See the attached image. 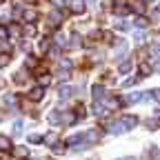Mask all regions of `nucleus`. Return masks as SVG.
<instances>
[{
  "label": "nucleus",
  "mask_w": 160,
  "mask_h": 160,
  "mask_svg": "<svg viewBox=\"0 0 160 160\" xmlns=\"http://www.w3.org/2000/svg\"><path fill=\"white\" fill-rule=\"evenodd\" d=\"M82 140H87V142H98V140H100V131L98 129H89V131L82 133Z\"/></svg>",
  "instance_id": "nucleus-1"
},
{
  "label": "nucleus",
  "mask_w": 160,
  "mask_h": 160,
  "mask_svg": "<svg viewBox=\"0 0 160 160\" xmlns=\"http://www.w3.org/2000/svg\"><path fill=\"white\" fill-rule=\"evenodd\" d=\"M91 93H93V98L98 100V102H100V100H105V98H107V91H105V87H102V85H93Z\"/></svg>",
  "instance_id": "nucleus-2"
},
{
  "label": "nucleus",
  "mask_w": 160,
  "mask_h": 160,
  "mask_svg": "<svg viewBox=\"0 0 160 160\" xmlns=\"http://www.w3.org/2000/svg\"><path fill=\"white\" fill-rule=\"evenodd\" d=\"M42 96H45V87H42V85L33 87V89H31V93H29V98H31V100H42Z\"/></svg>",
  "instance_id": "nucleus-3"
},
{
  "label": "nucleus",
  "mask_w": 160,
  "mask_h": 160,
  "mask_svg": "<svg viewBox=\"0 0 160 160\" xmlns=\"http://www.w3.org/2000/svg\"><path fill=\"white\" fill-rule=\"evenodd\" d=\"M71 93H73V87H71V85H60L58 96L62 98V100H65V98H71Z\"/></svg>",
  "instance_id": "nucleus-4"
},
{
  "label": "nucleus",
  "mask_w": 160,
  "mask_h": 160,
  "mask_svg": "<svg viewBox=\"0 0 160 160\" xmlns=\"http://www.w3.org/2000/svg\"><path fill=\"white\" fill-rule=\"evenodd\" d=\"M69 7H71L73 13H82V11H85V0H71Z\"/></svg>",
  "instance_id": "nucleus-5"
},
{
  "label": "nucleus",
  "mask_w": 160,
  "mask_h": 160,
  "mask_svg": "<svg viewBox=\"0 0 160 160\" xmlns=\"http://www.w3.org/2000/svg\"><path fill=\"white\" fill-rule=\"evenodd\" d=\"M109 131H111V133H122V131H127V127H125L122 120H118V122H111V125H109Z\"/></svg>",
  "instance_id": "nucleus-6"
},
{
  "label": "nucleus",
  "mask_w": 160,
  "mask_h": 160,
  "mask_svg": "<svg viewBox=\"0 0 160 160\" xmlns=\"http://www.w3.org/2000/svg\"><path fill=\"white\" fill-rule=\"evenodd\" d=\"M47 118H49V122H51V125H60V122H62V116H60V111H58V109L49 111V116H47Z\"/></svg>",
  "instance_id": "nucleus-7"
},
{
  "label": "nucleus",
  "mask_w": 160,
  "mask_h": 160,
  "mask_svg": "<svg viewBox=\"0 0 160 160\" xmlns=\"http://www.w3.org/2000/svg\"><path fill=\"white\" fill-rule=\"evenodd\" d=\"M120 120L125 122V127H127V129H131V127H136V125H138V118H136V116H122Z\"/></svg>",
  "instance_id": "nucleus-8"
},
{
  "label": "nucleus",
  "mask_w": 160,
  "mask_h": 160,
  "mask_svg": "<svg viewBox=\"0 0 160 160\" xmlns=\"http://www.w3.org/2000/svg\"><path fill=\"white\" fill-rule=\"evenodd\" d=\"M13 147H11V140L7 138V136H0V151H11Z\"/></svg>",
  "instance_id": "nucleus-9"
},
{
  "label": "nucleus",
  "mask_w": 160,
  "mask_h": 160,
  "mask_svg": "<svg viewBox=\"0 0 160 160\" xmlns=\"http://www.w3.org/2000/svg\"><path fill=\"white\" fill-rule=\"evenodd\" d=\"M22 18H25V22H33V20L38 18V13L33 9H27V11H22Z\"/></svg>",
  "instance_id": "nucleus-10"
},
{
  "label": "nucleus",
  "mask_w": 160,
  "mask_h": 160,
  "mask_svg": "<svg viewBox=\"0 0 160 160\" xmlns=\"http://www.w3.org/2000/svg\"><path fill=\"white\" fill-rule=\"evenodd\" d=\"M136 27H138V29H147V27H149V20H147V18H142V16L136 18Z\"/></svg>",
  "instance_id": "nucleus-11"
},
{
  "label": "nucleus",
  "mask_w": 160,
  "mask_h": 160,
  "mask_svg": "<svg viewBox=\"0 0 160 160\" xmlns=\"http://www.w3.org/2000/svg\"><path fill=\"white\" fill-rule=\"evenodd\" d=\"M153 69H151V65L149 62H142V65H140V76H149Z\"/></svg>",
  "instance_id": "nucleus-12"
},
{
  "label": "nucleus",
  "mask_w": 160,
  "mask_h": 160,
  "mask_svg": "<svg viewBox=\"0 0 160 160\" xmlns=\"http://www.w3.org/2000/svg\"><path fill=\"white\" fill-rule=\"evenodd\" d=\"M13 153H16L18 158H27V156H29V151H27L25 147H16V149H13Z\"/></svg>",
  "instance_id": "nucleus-13"
},
{
  "label": "nucleus",
  "mask_w": 160,
  "mask_h": 160,
  "mask_svg": "<svg viewBox=\"0 0 160 160\" xmlns=\"http://www.w3.org/2000/svg\"><path fill=\"white\" fill-rule=\"evenodd\" d=\"M125 51H127V42H122V40H120V42L116 45V53H118V56H122Z\"/></svg>",
  "instance_id": "nucleus-14"
},
{
  "label": "nucleus",
  "mask_w": 160,
  "mask_h": 160,
  "mask_svg": "<svg viewBox=\"0 0 160 160\" xmlns=\"http://www.w3.org/2000/svg\"><path fill=\"white\" fill-rule=\"evenodd\" d=\"M13 133H16V136L22 133V120H16V122H13Z\"/></svg>",
  "instance_id": "nucleus-15"
},
{
  "label": "nucleus",
  "mask_w": 160,
  "mask_h": 160,
  "mask_svg": "<svg viewBox=\"0 0 160 160\" xmlns=\"http://www.w3.org/2000/svg\"><path fill=\"white\" fill-rule=\"evenodd\" d=\"M127 71H131V60H125V62L120 65V73H127Z\"/></svg>",
  "instance_id": "nucleus-16"
},
{
  "label": "nucleus",
  "mask_w": 160,
  "mask_h": 160,
  "mask_svg": "<svg viewBox=\"0 0 160 160\" xmlns=\"http://www.w3.org/2000/svg\"><path fill=\"white\" fill-rule=\"evenodd\" d=\"M60 67H62V69H71V67H73V62H71L69 58H62V60H60Z\"/></svg>",
  "instance_id": "nucleus-17"
},
{
  "label": "nucleus",
  "mask_w": 160,
  "mask_h": 160,
  "mask_svg": "<svg viewBox=\"0 0 160 160\" xmlns=\"http://www.w3.org/2000/svg\"><path fill=\"white\" fill-rule=\"evenodd\" d=\"M49 20H51V22H60V20H62V13H60V11H53V13L49 16Z\"/></svg>",
  "instance_id": "nucleus-18"
},
{
  "label": "nucleus",
  "mask_w": 160,
  "mask_h": 160,
  "mask_svg": "<svg viewBox=\"0 0 160 160\" xmlns=\"http://www.w3.org/2000/svg\"><path fill=\"white\" fill-rule=\"evenodd\" d=\"M93 113H98V116H102V113H105V107L100 105L98 100H96V105H93Z\"/></svg>",
  "instance_id": "nucleus-19"
},
{
  "label": "nucleus",
  "mask_w": 160,
  "mask_h": 160,
  "mask_svg": "<svg viewBox=\"0 0 160 160\" xmlns=\"http://www.w3.org/2000/svg\"><path fill=\"white\" fill-rule=\"evenodd\" d=\"M9 65V53H0V67H7Z\"/></svg>",
  "instance_id": "nucleus-20"
},
{
  "label": "nucleus",
  "mask_w": 160,
  "mask_h": 160,
  "mask_svg": "<svg viewBox=\"0 0 160 160\" xmlns=\"http://www.w3.org/2000/svg\"><path fill=\"white\" fill-rule=\"evenodd\" d=\"M7 38H9V29L0 25V40H7Z\"/></svg>",
  "instance_id": "nucleus-21"
},
{
  "label": "nucleus",
  "mask_w": 160,
  "mask_h": 160,
  "mask_svg": "<svg viewBox=\"0 0 160 160\" xmlns=\"http://www.w3.org/2000/svg\"><path fill=\"white\" fill-rule=\"evenodd\" d=\"M138 80H140V78H127L125 82H122V87H133V85L138 82Z\"/></svg>",
  "instance_id": "nucleus-22"
},
{
  "label": "nucleus",
  "mask_w": 160,
  "mask_h": 160,
  "mask_svg": "<svg viewBox=\"0 0 160 160\" xmlns=\"http://www.w3.org/2000/svg\"><path fill=\"white\" fill-rule=\"evenodd\" d=\"M25 36H36V27L33 25H27L25 27Z\"/></svg>",
  "instance_id": "nucleus-23"
},
{
  "label": "nucleus",
  "mask_w": 160,
  "mask_h": 160,
  "mask_svg": "<svg viewBox=\"0 0 160 160\" xmlns=\"http://www.w3.org/2000/svg\"><path fill=\"white\" fill-rule=\"evenodd\" d=\"M151 53H153L156 58H160V42H156V45H151Z\"/></svg>",
  "instance_id": "nucleus-24"
},
{
  "label": "nucleus",
  "mask_w": 160,
  "mask_h": 160,
  "mask_svg": "<svg viewBox=\"0 0 160 160\" xmlns=\"http://www.w3.org/2000/svg\"><path fill=\"white\" fill-rule=\"evenodd\" d=\"M51 5H56L58 9H62V7L67 5V0H51Z\"/></svg>",
  "instance_id": "nucleus-25"
},
{
  "label": "nucleus",
  "mask_w": 160,
  "mask_h": 160,
  "mask_svg": "<svg viewBox=\"0 0 160 160\" xmlns=\"http://www.w3.org/2000/svg\"><path fill=\"white\" fill-rule=\"evenodd\" d=\"M29 142H33V145H38V142H42V138H40V136H29Z\"/></svg>",
  "instance_id": "nucleus-26"
},
{
  "label": "nucleus",
  "mask_w": 160,
  "mask_h": 160,
  "mask_svg": "<svg viewBox=\"0 0 160 160\" xmlns=\"http://www.w3.org/2000/svg\"><path fill=\"white\" fill-rule=\"evenodd\" d=\"M71 45H73V47H78V45H80V36H78V33H73V36H71Z\"/></svg>",
  "instance_id": "nucleus-27"
},
{
  "label": "nucleus",
  "mask_w": 160,
  "mask_h": 160,
  "mask_svg": "<svg viewBox=\"0 0 160 160\" xmlns=\"http://www.w3.org/2000/svg\"><path fill=\"white\" fill-rule=\"evenodd\" d=\"M53 151H56V153H62V151H65V145L56 142V145H53Z\"/></svg>",
  "instance_id": "nucleus-28"
},
{
  "label": "nucleus",
  "mask_w": 160,
  "mask_h": 160,
  "mask_svg": "<svg viewBox=\"0 0 160 160\" xmlns=\"http://www.w3.org/2000/svg\"><path fill=\"white\" fill-rule=\"evenodd\" d=\"M49 80H51L49 76H40V85H42V87H47V85H49Z\"/></svg>",
  "instance_id": "nucleus-29"
},
{
  "label": "nucleus",
  "mask_w": 160,
  "mask_h": 160,
  "mask_svg": "<svg viewBox=\"0 0 160 160\" xmlns=\"http://www.w3.org/2000/svg\"><path fill=\"white\" fill-rule=\"evenodd\" d=\"M49 42H51V40H42V42H40V51H47L49 49Z\"/></svg>",
  "instance_id": "nucleus-30"
},
{
  "label": "nucleus",
  "mask_w": 160,
  "mask_h": 160,
  "mask_svg": "<svg viewBox=\"0 0 160 160\" xmlns=\"http://www.w3.org/2000/svg\"><path fill=\"white\" fill-rule=\"evenodd\" d=\"M116 11H118V16H125V13H129V9H127V7H120V5H118V9H116Z\"/></svg>",
  "instance_id": "nucleus-31"
},
{
  "label": "nucleus",
  "mask_w": 160,
  "mask_h": 160,
  "mask_svg": "<svg viewBox=\"0 0 160 160\" xmlns=\"http://www.w3.org/2000/svg\"><path fill=\"white\" fill-rule=\"evenodd\" d=\"M16 82H25V71H18V76H16Z\"/></svg>",
  "instance_id": "nucleus-32"
},
{
  "label": "nucleus",
  "mask_w": 160,
  "mask_h": 160,
  "mask_svg": "<svg viewBox=\"0 0 160 160\" xmlns=\"http://www.w3.org/2000/svg\"><path fill=\"white\" fill-rule=\"evenodd\" d=\"M116 29H122V31H125V29H129V25H125L122 20H118V25H116Z\"/></svg>",
  "instance_id": "nucleus-33"
},
{
  "label": "nucleus",
  "mask_w": 160,
  "mask_h": 160,
  "mask_svg": "<svg viewBox=\"0 0 160 160\" xmlns=\"http://www.w3.org/2000/svg\"><path fill=\"white\" fill-rule=\"evenodd\" d=\"M5 102H7V105H16V96H7Z\"/></svg>",
  "instance_id": "nucleus-34"
},
{
  "label": "nucleus",
  "mask_w": 160,
  "mask_h": 160,
  "mask_svg": "<svg viewBox=\"0 0 160 160\" xmlns=\"http://www.w3.org/2000/svg\"><path fill=\"white\" fill-rule=\"evenodd\" d=\"M58 76H60V80H67V78H69V69H67V71H65V69H62V71H60V73H58Z\"/></svg>",
  "instance_id": "nucleus-35"
},
{
  "label": "nucleus",
  "mask_w": 160,
  "mask_h": 160,
  "mask_svg": "<svg viewBox=\"0 0 160 160\" xmlns=\"http://www.w3.org/2000/svg\"><path fill=\"white\" fill-rule=\"evenodd\" d=\"M136 40H138V42H140V40H145V33L142 31H136Z\"/></svg>",
  "instance_id": "nucleus-36"
},
{
  "label": "nucleus",
  "mask_w": 160,
  "mask_h": 160,
  "mask_svg": "<svg viewBox=\"0 0 160 160\" xmlns=\"http://www.w3.org/2000/svg\"><path fill=\"white\" fill-rule=\"evenodd\" d=\"M151 93H153V96L158 98V102H160V89H158V91H151Z\"/></svg>",
  "instance_id": "nucleus-37"
},
{
  "label": "nucleus",
  "mask_w": 160,
  "mask_h": 160,
  "mask_svg": "<svg viewBox=\"0 0 160 160\" xmlns=\"http://www.w3.org/2000/svg\"><path fill=\"white\" fill-rule=\"evenodd\" d=\"M120 160H136V158H131V156H129V158H120Z\"/></svg>",
  "instance_id": "nucleus-38"
},
{
  "label": "nucleus",
  "mask_w": 160,
  "mask_h": 160,
  "mask_svg": "<svg viewBox=\"0 0 160 160\" xmlns=\"http://www.w3.org/2000/svg\"><path fill=\"white\" fill-rule=\"evenodd\" d=\"M158 16H160V5H158Z\"/></svg>",
  "instance_id": "nucleus-39"
},
{
  "label": "nucleus",
  "mask_w": 160,
  "mask_h": 160,
  "mask_svg": "<svg viewBox=\"0 0 160 160\" xmlns=\"http://www.w3.org/2000/svg\"><path fill=\"white\" fill-rule=\"evenodd\" d=\"M145 2H153V0H145Z\"/></svg>",
  "instance_id": "nucleus-40"
},
{
  "label": "nucleus",
  "mask_w": 160,
  "mask_h": 160,
  "mask_svg": "<svg viewBox=\"0 0 160 160\" xmlns=\"http://www.w3.org/2000/svg\"><path fill=\"white\" fill-rule=\"evenodd\" d=\"M0 2H2V0H0Z\"/></svg>",
  "instance_id": "nucleus-41"
}]
</instances>
